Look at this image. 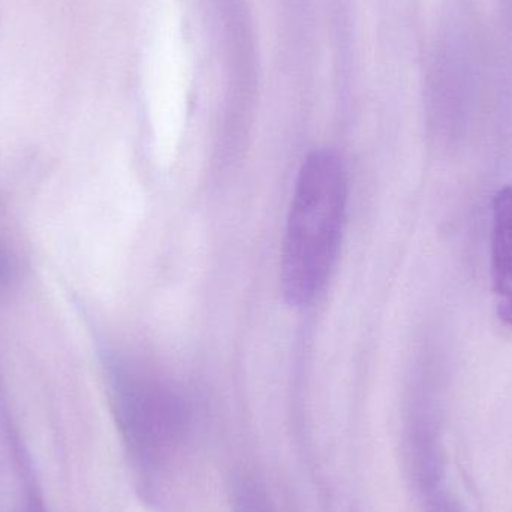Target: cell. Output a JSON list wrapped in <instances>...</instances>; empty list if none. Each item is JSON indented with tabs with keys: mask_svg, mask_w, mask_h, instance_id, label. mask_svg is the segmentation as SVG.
<instances>
[{
	"mask_svg": "<svg viewBox=\"0 0 512 512\" xmlns=\"http://www.w3.org/2000/svg\"><path fill=\"white\" fill-rule=\"evenodd\" d=\"M348 204V177L342 159L316 150L304 159L286 219L280 282L286 301L312 303L336 262Z\"/></svg>",
	"mask_w": 512,
	"mask_h": 512,
	"instance_id": "cell-1",
	"label": "cell"
},
{
	"mask_svg": "<svg viewBox=\"0 0 512 512\" xmlns=\"http://www.w3.org/2000/svg\"><path fill=\"white\" fill-rule=\"evenodd\" d=\"M490 267L496 312L512 327V185L499 189L493 198Z\"/></svg>",
	"mask_w": 512,
	"mask_h": 512,
	"instance_id": "cell-2",
	"label": "cell"
},
{
	"mask_svg": "<svg viewBox=\"0 0 512 512\" xmlns=\"http://www.w3.org/2000/svg\"><path fill=\"white\" fill-rule=\"evenodd\" d=\"M242 510L240 512H268L264 505V499L255 492V489H243L242 498H240Z\"/></svg>",
	"mask_w": 512,
	"mask_h": 512,
	"instance_id": "cell-3",
	"label": "cell"
}]
</instances>
